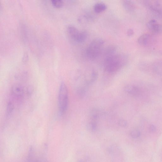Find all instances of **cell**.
<instances>
[{
  "instance_id": "5bb4252c",
  "label": "cell",
  "mask_w": 162,
  "mask_h": 162,
  "mask_svg": "<svg viewBox=\"0 0 162 162\" xmlns=\"http://www.w3.org/2000/svg\"><path fill=\"white\" fill-rule=\"evenodd\" d=\"M117 50V46L114 45H111L108 46L105 49L104 53L107 57L115 54Z\"/></svg>"
},
{
  "instance_id": "2e32d148",
  "label": "cell",
  "mask_w": 162,
  "mask_h": 162,
  "mask_svg": "<svg viewBox=\"0 0 162 162\" xmlns=\"http://www.w3.org/2000/svg\"><path fill=\"white\" fill-rule=\"evenodd\" d=\"M97 128V121H96L90 120L87 126L88 130L91 132H94L96 131Z\"/></svg>"
},
{
  "instance_id": "d6986e66",
  "label": "cell",
  "mask_w": 162,
  "mask_h": 162,
  "mask_svg": "<svg viewBox=\"0 0 162 162\" xmlns=\"http://www.w3.org/2000/svg\"><path fill=\"white\" fill-rule=\"evenodd\" d=\"M88 36L87 32L86 31H80V35L77 41L79 43H82L86 40Z\"/></svg>"
},
{
  "instance_id": "7c38bea8",
  "label": "cell",
  "mask_w": 162,
  "mask_h": 162,
  "mask_svg": "<svg viewBox=\"0 0 162 162\" xmlns=\"http://www.w3.org/2000/svg\"><path fill=\"white\" fill-rule=\"evenodd\" d=\"M123 6L126 10L128 12H134L136 9L135 4L130 1H123L122 2Z\"/></svg>"
},
{
  "instance_id": "3957f363",
  "label": "cell",
  "mask_w": 162,
  "mask_h": 162,
  "mask_svg": "<svg viewBox=\"0 0 162 162\" xmlns=\"http://www.w3.org/2000/svg\"><path fill=\"white\" fill-rule=\"evenodd\" d=\"M104 43V41L100 38H97L93 40L86 51L88 58L91 60L98 58L102 53Z\"/></svg>"
},
{
  "instance_id": "8992f818",
  "label": "cell",
  "mask_w": 162,
  "mask_h": 162,
  "mask_svg": "<svg viewBox=\"0 0 162 162\" xmlns=\"http://www.w3.org/2000/svg\"><path fill=\"white\" fill-rule=\"evenodd\" d=\"M31 148L28 153L27 162H47L45 157Z\"/></svg>"
},
{
  "instance_id": "7402d4cb",
  "label": "cell",
  "mask_w": 162,
  "mask_h": 162,
  "mask_svg": "<svg viewBox=\"0 0 162 162\" xmlns=\"http://www.w3.org/2000/svg\"><path fill=\"white\" fill-rule=\"evenodd\" d=\"M130 134L133 139H136L140 136L141 133L139 130H134L131 131Z\"/></svg>"
},
{
  "instance_id": "ba28073f",
  "label": "cell",
  "mask_w": 162,
  "mask_h": 162,
  "mask_svg": "<svg viewBox=\"0 0 162 162\" xmlns=\"http://www.w3.org/2000/svg\"><path fill=\"white\" fill-rule=\"evenodd\" d=\"M153 36L148 33H145L141 35L138 38L137 42L140 45L147 46L150 45L153 41Z\"/></svg>"
},
{
  "instance_id": "44dd1931",
  "label": "cell",
  "mask_w": 162,
  "mask_h": 162,
  "mask_svg": "<svg viewBox=\"0 0 162 162\" xmlns=\"http://www.w3.org/2000/svg\"><path fill=\"white\" fill-rule=\"evenodd\" d=\"M119 150L120 149L117 146L112 145L108 147V151L109 154H114L117 153Z\"/></svg>"
},
{
  "instance_id": "6da1fadb",
  "label": "cell",
  "mask_w": 162,
  "mask_h": 162,
  "mask_svg": "<svg viewBox=\"0 0 162 162\" xmlns=\"http://www.w3.org/2000/svg\"><path fill=\"white\" fill-rule=\"evenodd\" d=\"M128 58L124 54H114L107 57L104 62V69L110 74L115 73L127 63Z\"/></svg>"
},
{
  "instance_id": "603a6c76",
  "label": "cell",
  "mask_w": 162,
  "mask_h": 162,
  "mask_svg": "<svg viewBox=\"0 0 162 162\" xmlns=\"http://www.w3.org/2000/svg\"><path fill=\"white\" fill-rule=\"evenodd\" d=\"M118 124L122 127H125L127 125V123L126 120L123 119H120L118 121Z\"/></svg>"
},
{
  "instance_id": "ffe728a7",
  "label": "cell",
  "mask_w": 162,
  "mask_h": 162,
  "mask_svg": "<svg viewBox=\"0 0 162 162\" xmlns=\"http://www.w3.org/2000/svg\"><path fill=\"white\" fill-rule=\"evenodd\" d=\"M51 1L52 5L56 8H61L63 5L62 0H51Z\"/></svg>"
},
{
  "instance_id": "4316f807",
  "label": "cell",
  "mask_w": 162,
  "mask_h": 162,
  "mask_svg": "<svg viewBox=\"0 0 162 162\" xmlns=\"http://www.w3.org/2000/svg\"><path fill=\"white\" fill-rule=\"evenodd\" d=\"M77 162H85L83 161H82V160H80L78 161Z\"/></svg>"
},
{
  "instance_id": "9a60e30c",
  "label": "cell",
  "mask_w": 162,
  "mask_h": 162,
  "mask_svg": "<svg viewBox=\"0 0 162 162\" xmlns=\"http://www.w3.org/2000/svg\"><path fill=\"white\" fill-rule=\"evenodd\" d=\"M107 8V6L105 4L102 2H99L94 5L93 9L95 12L100 13L105 11Z\"/></svg>"
},
{
  "instance_id": "cb8c5ba5",
  "label": "cell",
  "mask_w": 162,
  "mask_h": 162,
  "mask_svg": "<svg viewBox=\"0 0 162 162\" xmlns=\"http://www.w3.org/2000/svg\"><path fill=\"white\" fill-rule=\"evenodd\" d=\"M28 58V55L27 53L26 52L24 54L23 58L22 61L24 63H26L27 61Z\"/></svg>"
},
{
  "instance_id": "52a82bcc",
  "label": "cell",
  "mask_w": 162,
  "mask_h": 162,
  "mask_svg": "<svg viewBox=\"0 0 162 162\" xmlns=\"http://www.w3.org/2000/svg\"><path fill=\"white\" fill-rule=\"evenodd\" d=\"M148 29L155 34H158L162 33V25L159 24L155 20L149 21L147 23Z\"/></svg>"
},
{
  "instance_id": "d4e9b609",
  "label": "cell",
  "mask_w": 162,
  "mask_h": 162,
  "mask_svg": "<svg viewBox=\"0 0 162 162\" xmlns=\"http://www.w3.org/2000/svg\"><path fill=\"white\" fill-rule=\"evenodd\" d=\"M149 130L151 132H154L156 131V128L154 125H151L149 127Z\"/></svg>"
},
{
  "instance_id": "9c48e42d",
  "label": "cell",
  "mask_w": 162,
  "mask_h": 162,
  "mask_svg": "<svg viewBox=\"0 0 162 162\" xmlns=\"http://www.w3.org/2000/svg\"><path fill=\"white\" fill-rule=\"evenodd\" d=\"M98 77V73L97 71L95 69L92 70L90 74L85 77L84 84L88 86L93 84L96 82Z\"/></svg>"
},
{
  "instance_id": "30bf717a",
  "label": "cell",
  "mask_w": 162,
  "mask_h": 162,
  "mask_svg": "<svg viewBox=\"0 0 162 162\" xmlns=\"http://www.w3.org/2000/svg\"><path fill=\"white\" fill-rule=\"evenodd\" d=\"M67 31L71 39L77 42L80 31L77 28L72 25H69L68 26Z\"/></svg>"
},
{
  "instance_id": "7a4b0ae2",
  "label": "cell",
  "mask_w": 162,
  "mask_h": 162,
  "mask_svg": "<svg viewBox=\"0 0 162 162\" xmlns=\"http://www.w3.org/2000/svg\"><path fill=\"white\" fill-rule=\"evenodd\" d=\"M58 102L60 114L61 116L63 115L67 110L69 103L68 89L66 85L64 82L61 83L60 85Z\"/></svg>"
},
{
  "instance_id": "484cf974",
  "label": "cell",
  "mask_w": 162,
  "mask_h": 162,
  "mask_svg": "<svg viewBox=\"0 0 162 162\" xmlns=\"http://www.w3.org/2000/svg\"><path fill=\"white\" fill-rule=\"evenodd\" d=\"M127 35L128 36H131L134 34V32L132 29H128L127 31Z\"/></svg>"
},
{
  "instance_id": "8fae6325",
  "label": "cell",
  "mask_w": 162,
  "mask_h": 162,
  "mask_svg": "<svg viewBox=\"0 0 162 162\" xmlns=\"http://www.w3.org/2000/svg\"><path fill=\"white\" fill-rule=\"evenodd\" d=\"M124 89L125 92L133 96H136L139 94V88L134 85H127L125 87Z\"/></svg>"
},
{
  "instance_id": "ac0fdd59",
  "label": "cell",
  "mask_w": 162,
  "mask_h": 162,
  "mask_svg": "<svg viewBox=\"0 0 162 162\" xmlns=\"http://www.w3.org/2000/svg\"><path fill=\"white\" fill-rule=\"evenodd\" d=\"M15 105L11 101L8 103L7 108V115L8 116H10L15 109Z\"/></svg>"
},
{
  "instance_id": "e0dca14e",
  "label": "cell",
  "mask_w": 162,
  "mask_h": 162,
  "mask_svg": "<svg viewBox=\"0 0 162 162\" xmlns=\"http://www.w3.org/2000/svg\"><path fill=\"white\" fill-rule=\"evenodd\" d=\"M88 86L85 84L84 85L80 86L77 90V93L78 96L80 98H83L87 93Z\"/></svg>"
},
{
  "instance_id": "5b68a950",
  "label": "cell",
  "mask_w": 162,
  "mask_h": 162,
  "mask_svg": "<svg viewBox=\"0 0 162 162\" xmlns=\"http://www.w3.org/2000/svg\"><path fill=\"white\" fill-rule=\"evenodd\" d=\"M144 3L146 7L156 15L162 17V5L158 1H144Z\"/></svg>"
},
{
  "instance_id": "4fadbf2b",
  "label": "cell",
  "mask_w": 162,
  "mask_h": 162,
  "mask_svg": "<svg viewBox=\"0 0 162 162\" xmlns=\"http://www.w3.org/2000/svg\"><path fill=\"white\" fill-rule=\"evenodd\" d=\"M101 112L98 109H93L90 112V120L97 121V120L101 116Z\"/></svg>"
},
{
  "instance_id": "277c9868",
  "label": "cell",
  "mask_w": 162,
  "mask_h": 162,
  "mask_svg": "<svg viewBox=\"0 0 162 162\" xmlns=\"http://www.w3.org/2000/svg\"><path fill=\"white\" fill-rule=\"evenodd\" d=\"M25 90L24 88L20 84H17L14 85L11 90L12 99L10 101L14 104L15 102H21L25 97Z\"/></svg>"
}]
</instances>
